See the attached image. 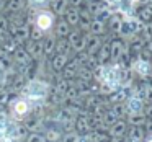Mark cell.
Wrapping results in <instances>:
<instances>
[{"label": "cell", "instance_id": "15", "mask_svg": "<svg viewBox=\"0 0 152 142\" xmlns=\"http://www.w3.org/2000/svg\"><path fill=\"white\" fill-rule=\"evenodd\" d=\"M43 134L46 137V142H61L62 137V131L59 127H44Z\"/></svg>", "mask_w": 152, "mask_h": 142}, {"label": "cell", "instance_id": "13", "mask_svg": "<svg viewBox=\"0 0 152 142\" xmlns=\"http://www.w3.org/2000/svg\"><path fill=\"white\" fill-rule=\"evenodd\" d=\"M62 18L67 21V23L70 25V28H75L77 25H79V21H80V13H79V8H72V7H69L66 10V13L62 15Z\"/></svg>", "mask_w": 152, "mask_h": 142}, {"label": "cell", "instance_id": "7", "mask_svg": "<svg viewBox=\"0 0 152 142\" xmlns=\"http://www.w3.org/2000/svg\"><path fill=\"white\" fill-rule=\"evenodd\" d=\"M92 129L90 126V121H88V116L85 114H80L74 119V131L77 132L79 135H83V134H88V131Z\"/></svg>", "mask_w": 152, "mask_h": 142}, {"label": "cell", "instance_id": "16", "mask_svg": "<svg viewBox=\"0 0 152 142\" xmlns=\"http://www.w3.org/2000/svg\"><path fill=\"white\" fill-rule=\"evenodd\" d=\"M25 126L28 127L30 132H43V129H44L43 118H41V116H33V118H30L25 122Z\"/></svg>", "mask_w": 152, "mask_h": 142}, {"label": "cell", "instance_id": "20", "mask_svg": "<svg viewBox=\"0 0 152 142\" xmlns=\"http://www.w3.org/2000/svg\"><path fill=\"white\" fill-rule=\"evenodd\" d=\"M123 54V43L121 41H113L111 44H110V56H111V59H119V56Z\"/></svg>", "mask_w": 152, "mask_h": 142}, {"label": "cell", "instance_id": "3", "mask_svg": "<svg viewBox=\"0 0 152 142\" xmlns=\"http://www.w3.org/2000/svg\"><path fill=\"white\" fill-rule=\"evenodd\" d=\"M54 25H56V15L51 10H41V12H34L33 13V26L38 28L39 31H43L44 34L53 33Z\"/></svg>", "mask_w": 152, "mask_h": 142}, {"label": "cell", "instance_id": "11", "mask_svg": "<svg viewBox=\"0 0 152 142\" xmlns=\"http://www.w3.org/2000/svg\"><path fill=\"white\" fill-rule=\"evenodd\" d=\"M70 25L67 23L64 18H61V20H57L56 21V25H54V30H53V34L56 38H67L69 36V33H70Z\"/></svg>", "mask_w": 152, "mask_h": 142}, {"label": "cell", "instance_id": "23", "mask_svg": "<svg viewBox=\"0 0 152 142\" xmlns=\"http://www.w3.org/2000/svg\"><path fill=\"white\" fill-rule=\"evenodd\" d=\"M96 57H98V62H106L108 59H111V56H110V44H102V47H100V51L96 52Z\"/></svg>", "mask_w": 152, "mask_h": 142}, {"label": "cell", "instance_id": "26", "mask_svg": "<svg viewBox=\"0 0 152 142\" xmlns=\"http://www.w3.org/2000/svg\"><path fill=\"white\" fill-rule=\"evenodd\" d=\"M8 26H10V21H8V17L4 13H0V34L8 33Z\"/></svg>", "mask_w": 152, "mask_h": 142}, {"label": "cell", "instance_id": "12", "mask_svg": "<svg viewBox=\"0 0 152 142\" xmlns=\"http://www.w3.org/2000/svg\"><path fill=\"white\" fill-rule=\"evenodd\" d=\"M51 2L53 0H26V7L28 10L34 12H41V10H49Z\"/></svg>", "mask_w": 152, "mask_h": 142}, {"label": "cell", "instance_id": "9", "mask_svg": "<svg viewBox=\"0 0 152 142\" xmlns=\"http://www.w3.org/2000/svg\"><path fill=\"white\" fill-rule=\"evenodd\" d=\"M12 59H13L15 66H25V64H30L31 60V56L28 54V51L25 49V46H18L17 51L12 54Z\"/></svg>", "mask_w": 152, "mask_h": 142}, {"label": "cell", "instance_id": "8", "mask_svg": "<svg viewBox=\"0 0 152 142\" xmlns=\"http://www.w3.org/2000/svg\"><path fill=\"white\" fill-rule=\"evenodd\" d=\"M30 33H31V25L25 23V25H21V26H18L12 36L15 38V41H17L20 46H23V44L30 39Z\"/></svg>", "mask_w": 152, "mask_h": 142}, {"label": "cell", "instance_id": "18", "mask_svg": "<svg viewBox=\"0 0 152 142\" xmlns=\"http://www.w3.org/2000/svg\"><path fill=\"white\" fill-rule=\"evenodd\" d=\"M103 31H105V21H100V20H96V18H93V20L90 21L88 33L95 34V36H100V34H103Z\"/></svg>", "mask_w": 152, "mask_h": 142}, {"label": "cell", "instance_id": "21", "mask_svg": "<svg viewBox=\"0 0 152 142\" xmlns=\"http://www.w3.org/2000/svg\"><path fill=\"white\" fill-rule=\"evenodd\" d=\"M126 131V124L123 121H116L115 124H111V129H110V134L113 137H121Z\"/></svg>", "mask_w": 152, "mask_h": 142}, {"label": "cell", "instance_id": "17", "mask_svg": "<svg viewBox=\"0 0 152 142\" xmlns=\"http://www.w3.org/2000/svg\"><path fill=\"white\" fill-rule=\"evenodd\" d=\"M56 52L57 54H66V56H70L72 47H70L67 38H57V39H56Z\"/></svg>", "mask_w": 152, "mask_h": 142}, {"label": "cell", "instance_id": "29", "mask_svg": "<svg viewBox=\"0 0 152 142\" xmlns=\"http://www.w3.org/2000/svg\"><path fill=\"white\" fill-rule=\"evenodd\" d=\"M5 10V0H0V13Z\"/></svg>", "mask_w": 152, "mask_h": 142}, {"label": "cell", "instance_id": "2", "mask_svg": "<svg viewBox=\"0 0 152 142\" xmlns=\"http://www.w3.org/2000/svg\"><path fill=\"white\" fill-rule=\"evenodd\" d=\"M8 106H10V109H8L10 113L8 114H10V118L13 121H23V119H26L31 114V103L20 95L12 98Z\"/></svg>", "mask_w": 152, "mask_h": 142}, {"label": "cell", "instance_id": "22", "mask_svg": "<svg viewBox=\"0 0 152 142\" xmlns=\"http://www.w3.org/2000/svg\"><path fill=\"white\" fill-rule=\"evenodd\" d=\"M12 98H13V95L10 93V90L5 85L0 87V106H7L12 101Z\"/></svg>", "mask_w": 152, "mask_h": 142}, {"label": "cell", "instance_id": "10", "mask_svg": "<svg viewBox=\"0 0 152 142\" xmlns=\"http://www.w3.org/2000/svg\"><path fill=\"white\" fill-rule=\"evenodd\" d=\"M28 10L26 0H5V10L7 13H17V12Z\"/></svg>", "mask_w": 152, "mask_h": 142}, {"label": "cell", "instance_id": "6", "mask_svg": "<svg viewBox=\"0 0 152 142\" xmlns=\"http://www.w3.org/2000/svg\"><path fill=\"white\" fill-rule=\"evenodd\" d=\"M56 39L57 38L54 36L53 33H48L46 36L43 38V41H41V44H43V57L49 59V57L56 52Z\"/></svg>", "mask_w": 152, "mask_h": 142}, {"label": "cell", "instance_id": "25", "mask_svg": "<svg viewBox=\"0 0 152 142\" xmlns=\"http://www.w3.org/2000/svg\"><path fill=\"white\" fill-rule=\"evenodd\" d=\"M25 142H46V137L43 132H30Z\"/></svg>", "mask_w": 152, "mask_h": 142}, {"label": "cell", "instance_id": "1", "mask_svg": "<svg viewBox=\"0 0 152 142\" xmlns=\"http://www.w3.org/2000/svg\"><path fill=\"white\" fill-rule=\"evenodd\" d=\"M51 87L53 85L48 80L34 77L26 82V85L20 92V96L26 98L30 103H46L48 96L51 95Z\"/></svg>", "mask_w": 152, "mask_h": 142}, {"label": "cell", "instance_id": "19", "mask_svg": "<svg viewBox=\"0 0 152 142\" xmlns=\"http://www.w3.org/2000/svg\"><path fill=\"white\" fill-rule=\"evenodd\" d=\"M67 88H69V80H66V79H59V80L56 82V85L51 87L53 93H56V95L62 96V98H64V95H66Z\"/></svg>", "mask_w": 152, "mask_h": 142}, {"label": "cell", "instance_id": "27", "mask_svg": "<svg viewBox=\"0 0 152 142\" xmlns=\"http://www.w3.org/2000/svg\"><path fill=\"white\" fill-rule=\"evenodd\" d=\"M46 36V34L43 33V31H39L38 28L31 26V33H30V39L31 41H43V38Z\"/></svg>", "mask_w": 152, "mask_h": 142}, {"label": "cell", "instance_id": "24", "mask_svg": "<svg viewBox=\"0 0 152 142\" xmlns=\"http://www.w3.org/2000/svg\"><path fill=\"white\" fill-rule=\"evenodd\" d=\"M79 139H80V135L75 131H69V132H62L61 142H79Z\"/></svg>", "mask_w": 152, "mask_h": 142}, {"label": "cell", "instance_id": "4", "mask_svg": "<svg viewBox=\"0 0 152 142\" xmlns=\"http://www.w3.org/2000/svg\"><path fill=\"white\" fill-rule=\"evenodd\" d=\"M69 57L70 56H66V54L54 52L53 56L48 59V60H49V70H51V72H54V74L62 72V69L67 66V62H69Z\"/></svg>", "mask_w": 152, "mask_h": 142}, {"label": "cell", "instance_id": "28", "mask_svg": "<svg viewBox=\"0 0 152 142\" xmlns=\"http://www.w3.org/2000/svg\"><path fill=\"white\" fill-rule=\"evenodd\" d=\"M69 2V7L72 8H80L83 5V0H67Z\"/></svg>", "mask_w": 152, "mask_h": 142}, {"label": "cell", "instance_id": "30", "mask_svg": "<svg viewBox=\"0 0 152 142\" xmlns=\"http://www.w3.org/2000/svg\"><path fill=\"white\" fill-rule=\"evenodd\" d=\"M147 142H152V139H149V141H147Z\"/></svg>", "mask_w": 152, "mask_h": 142}, {"label": "cell", "instance_id": "5", "mask_svg": "<svg viewBox=\"0 0 152 142\" xmlns=\"http://www.w3.org/2000/svg\"><path fill=\"white\" fill-rule=\"evenodd\" d=\"M23 46H25V49L28 51V54L31 56V59H33V60L43 59V44H41V41H31V39H28ZM44 59H46V57H44Z\"/></svg>", "mask_w": 152, "mask_h": 142}, {"label": "cell", "instance_id": "14", "mask_svg": "<svg viewBox=\"0 0 152 142\" xmlns=\"http://www.w3.org/2000/svg\"><path fill=\"white\" fill-rule=\"evenodd\" d=\"M67 8H69V2H67V0H53L49 10L53 12L56 17H62Z\"/></svg>", "mask_w": 152, "mask_h": 142}]
</instances>
